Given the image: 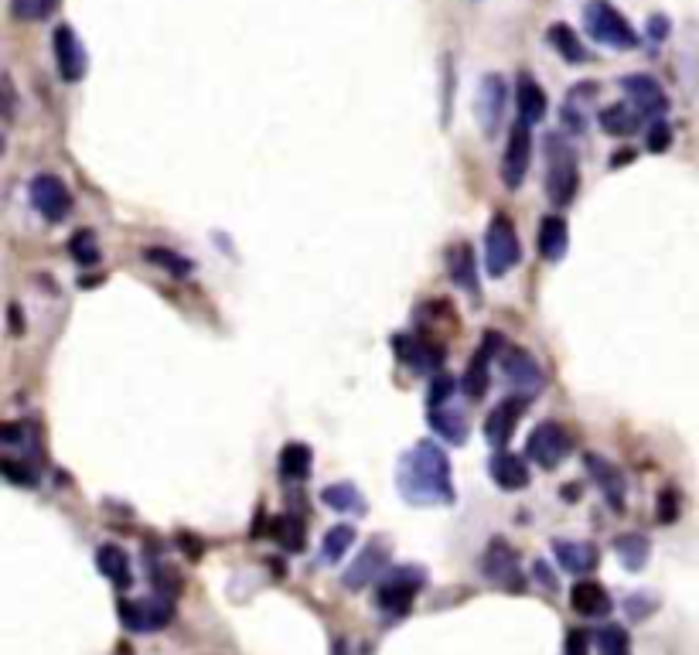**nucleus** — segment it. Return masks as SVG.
<instances>
[{"mask_svg":"<svg viewBox=\"0 0 699 655\" xmlns=\"http://www.w3.org/2000/svg\"><path fill=\"white\" fill-rule=\"evenodd\" d=\"M563 499H567V502H577V499H580V488H577V485H563Z\"/></svg>","mask_w":699,"mask_h":655,"instance_id":"nucleus-49","label":"nucleus"},{"mask_svg":"<svg viewBox=\"0 0 699 655\" xmlns=\"http://www.w3.org/2000/svg\"><path fill=\"white\" fill-rule=\"evenodd\" d=\"M147 260L161 263V267H168L174 277H188V260H181V256H174L171 250H147Z\"/></svg>","mask_w":699,"mask_h":655,"instance_id":"nucleus-40","label":"nucleus"},{"mask_svg":"<svg viewBox=\"0 0 699 655\" xmlns=\"http://www.w3.org/2000/svg\"><path fill=\"white\" fill-rule=\"evenodd\" d=\"M427 424L437 430V437L451 444H464L468 441V413L457 410L454 403H440L427 410Z\"/></svg>","mask_w":699,"mask_h":655,"instance_id":"nucleus-19","label":"nucleus"},{"mask_svg":"<svg viewBox=\"0 0 699 655\" xmlns=\"http://www.w3.org/2000/svg\"><path fill=\"white\" fill-rule=\"evenodd\" d=\"M502 116H505V79L492 72V76L481 79L478 96H474V120H478L481 134L495 137L498 127H502Z\"/></svg>","mask_w":699,"mask_h":655,"instance_id":"nucleus-10","label":"nucleus"},{"mask_svg":"<svg viewBox=\"0 0 699 655\" xmlns=\"http://www.w3.org/2000/svg\"><path fill=\"white\" fill-rule=\"evenodd\" d=\"M549 45L556 48V52H560L563 58H567V62H573V65H584L587 62V48L580 45V38L573 35V28L570 24H553V28H549Z\"/></svg>","mask_w":699,"mask_h":655,"instance_id":"nucleus-31","label":"nucleus"},{"mask_svg":"<svg viewBox=\"0 0 699 655\" xmlns=\"http://www.w3.org/2000/svg\"><path fill=\"white\" fill-rule=\"evenodd\" d=\"M570 608L584 618H604L611 615L614 604L604 584H597V580H577L570 591Z\"/></svg>","mask_w":699,"mask_h":655,"instance_id":"nucleus-16","label":"nucleus"},{"mask_svg":"<svg viewBox=\"0 0 699 655\" xmlns=\"http://www.w3.org/2000/svg\"><path fill=\"white\" fill-rule=\"evenodd\" d=\"M515 106H519V120L526 127H536L546 116V93L529 72H519V79H515Z\"/></svg>","mask_w":699,"mask_h":655,"instance_id":"nucleus-18","label":"nucleus"},{"mask_svg":"<svg viewBox=\"0 0 699 655\" xmlns=\"http://www.w3.org/2000/svg\"><path fill=\"white\" fill-rule=\"evenodd\" d=\"M488 475L492 482L502 488V492H519V488L529 485V464L519 458V454L498 451L492 461H488Z\"/></svg>","mask_w":699,"mask_h":655,"instance_id":"nucleus-17","label":"nucleus"},{"mask_svg":"<svg viewBox=\"0 0 699 655\" xmlns=\"http://www.w3.org/2000/svg\"><path fill=\"white\" fill-rule=\"evenodd\" d=\"M584 28L587 35L594 41H601V45L607 48H635L638 45V35L635 28L628 24V18L618 11L614 4H607V0H590V4L584 7Z\"/></svg>","mask_w":699,"mask_h":655,"instance_id":"nucleus-3","label":"nucleus"},{"mask_svg":"<svg viewBox=\"0 0 699 655\" xmlns=\"http://www.w3.org/2000/svg\"><path fill=\"white\" fill-rule=\"evenodd\" d=\"M522 410H526V400L512 396V400H502L492 413H488V417H485V441H488V447H498V451H505V444H509L512 434H515V424L522 420Z\"/></svg>","mask_w":699,"mask_h":655,"instance_id":"nucleus-14","label":"nucleus"},{"mask_svg":"<svg viewBox=\"0 0 699 655\" xmlns=\"http://www.w3.org/2000/svg\"><path fill=\"white\" fill-rule=\"evenodd\" d=\"M69 253L72 260L79 263V267H96L99 256H103V250H99V239L93 229H79L76 236L69 239Z\"/></svg>","mask_w":699,"mask_h":655,"instance_id":"nucleus-34","label":"nucleus"},{"mask_svg":"<svg viewBox=\"0 0 699 655\" xmlns=\"http://www.w3.org/2000/svg\"><path fill=\"white\" fill-rule=\"evenodd\" d=\"M532 570H536V580H539V584H546L549 591H556V577H553V570H549L543 560H536V567H532Z\"/></svg>","mask_w":699,"mask_h":655,"instance_id":"nucleus-46","label":"nucleus"},{"mask_svg":"<svg viewBox=\"0 0 699 655\" xmlns=\"http://www.w3.org/2000/svg\"><path fill=\"white\" fill-rule=\"evenodd\" d=\"M536 246H539V256H543V260H563V253H567V246H570L567 219H563V215H543Z\"/></svg>","mask_w":699,"mask_h":655,"instance_id":"nucleus-20","label":"nucleus"},{"mask_svg":"<svg viewBox=\"0 0 699 655\" xmlns=\"http://www.w3.org/2000/svg\"><path fill=\"white\" fill-rule=\"evenodd\" d=\"M273 536H277V543L290 553L304 550V543H307L304 522L297 516H277V522H273Z\"/></svg>","mask_w":699,"mask_h":655,"instance_id":"nucleus-35","label":"nucleus"},{"mask_svg":"<svg viewBox=\"0 0 699 655\" xmlns=\"http://www.w3.org/2000/svg\"><path fill=\"white\" fill-rule=\"evenodd\" d=\"M587 468H590V475H594V482L601 485L607 505H611L614 512H621L624 509V478H621V471L614 468L611 461L597 458V454H587Z\"/></svg>","mask_w":699,"mask_h":655,"instance_id":"nucleus-22","label":"nucleus"},{"mask_svg":"<svg viewBox=\"0 0 699 655\" xmlns=\"http://www.w3.org/2000/svg\"><path fill=\"white\" fill-rule=\"evenodd\" d=\"M28 195H31V205L38 209L41 219H48V222L69 219L72 192L65 188L62 178H55V174H35V178H31V185H28Z\"/></svg>","mask_w":699,"mask_h":655,"instance_id":"nucleus-8","label":"nucleus"},{"mask_svg":"<svg viewBox=\"0 0 699 655\" xmlns=\"http://www.w3.org/2000/svg\"><path fill=\"white\" fill-rule=\"evenodd\" d=\"M399 345H403V362H410V366L416 372H430V369H437V362H440V348L437 345H430V342H423V338H399Z\"/></svg>","mask_w":699,"mask_h":655,"instance_id":"nucleus-30","label":"nucleus"},{"mask_svg":"<svg viewBox=\"0 0 699 655\" xmlns=\"http://www.w3.org/2000/svg\"><path fill=\"white\" fill-rule=\"evenodd\" d=\"M580 99H584V86H580L577 93H570L567 103H563V127L573 130V134H584V127H587V113H584V106H580Z\"/></svg>","mask_w":699,"mask_h":655,"instance_id":"nucleus-38","label":"nucleus"},{"mask_svg":"<svg viewBox=\"0 0 699 655\" xmlns=\"http://www.w3.org/2000/svg\"><path fill=\"white\" fill-rule=\"evenodd\" d=\"M567 655H587V632L584 628H573V632L567 635V649H563Z\"/></svg>","mask_w":699,"mask_h":655,"instance_id":"nucleus-43","label":"nucleus"},{"mask_svg":"<svg viewBox=\"0 0 699 655\" xmlns=\"http://www.w3.org/2000/svg\"><path fill=\"white\" fill-rule=\"evenodd\" d=\"M519 236H515V226L509 215H492V222H488L485 229V267L488 273L498 280L505 277L515 263H519Z\"/></svg>","mask_w":699,"mask_h":655,"instance_id":"nucleus-4","label":"nucleus"},{"mask_svg":"<svg viewBox=\"0 0 699 655\" xmlns=\"http://www.w3.org/2000/svg\"><path fill=\"white\" fill-rule=\"evenodd\" d=\"M481 570H485L488 580H495V584L502 587H522V577H519V563H515V550L505 540H492L485 550V557H481Z\"/></svg>","mask_w":699,"mask_h":655,"instance_id":"nucleus-15","label":"nucleus"},{"mask_svg":"<svg viewBox=\"0 0 699 655\" xmlns=\"http://www.w3.org/2000/svg\"><path fill=\"white\" fill-rule=\"evenodd\" d=\"M553 553L560 560V567L567 574H590L597 567V550L590 543H577V540H556Z\"/></svg>","mask_w":699,"mask_h":655,"instance_id":"nucleus-26","label":"nucleus"},{"mask_svg":"<svg viewBox=\"0 0 699 655\" xmlns=\"http://www.w3.org/2000/svg\"><path fill=\"white\" fill-rule=\"evenodd\" d=\"M396 485L410 505H451L454 482L447 451L434 441H420L399 458Z\"/></svg>","mask_w":699,"mask_h":655,"instance_id":"nucleus-1","label":"nucleus"},{"mask_svg":"<svg viewBox=\"0 0 699 655\" xmlns=\"http://www.w3.org/2000/svg\"><path fill=\"white\" fill-rule=\"evenodd\" d=\"M621 93L628 96V103L635 106L642 116H652V120H662L665 110H669V96H665V89L655 82L652 76H624L621 79Z\"/></svg>","mask_w":699,"mask_h":655,"instance_id":"nucleus-11","label":"nucleus"},{"mask_svg":"<svg viewBox=\"0 0 699 655\" xmlns=\"http://www.w3.org/2000/svg\"><path fill=\"white\" fill-rule=\"evenodd\" d=\"M355 546V529L352 526H331L321 540V560L324 563H338L348 550Z\"/></svg>","mask_w":699,"mask_h":655,"instance_id":"nucleus-33","label":"nucleus"},{"mask_svg":"<svg viewBox=\"0 0 699 655\" xmlns=\"http://www.w3.org/2000/svg\"><path fill=\"white\" fill-rule=\"evenodd\" d=\"M427 584V574L423 567H396L382 577L379 591H376V608L389 611V615H403L410 611L413 598L420 594V587Z\"/></svg>","mask_w":699,"mask_h":655,"instance_id":"nucleus-5","label":"nucleus"},{"mask_svg":"<svg viewBox=\"0 0 699 655\" xmlns=\"http://www.w3.org/2000/svg\"><path fill=\"white\" fill-rule=\"evenodd\" d=\"M451 393H454V379L451 376H440L430 383V393H427V406H440V403H451Z\"/></svg>","mask_w":699,"mask_h":655,"instance_id":"nucleus-42","label":"nucleus"},{"mask_svg":"<svg viewBox=\"0 0 699 655\" xmlns=\"http://www.w3.org/2000/svg\"><path fill=\"white\" fill-rule=\"evenodd\" d=\"M642 601H645V594H635V598L628 601V608H631V615H635V618H645L648 611L655 608V601H648V604H642Z\"/></svg>","mask_w":699,"mask_h":655,"instance_id":"nucleus-47","label":"nucleus"},{"mask_svg":"<svg viewBox=\"0 0 699 655\" xmlns=\"http://www.w3.org/2000/svg\"><path fill=\"white\" fill-rule=\"evenodd\" d=\"M529 161H532V127H526L522 120H515V127L509 130V144H505L502 154V181L505 188H522L529 174Z\"/></svg>","mask_w":699,"mask_h":655,"instance_id":"nucleus-9","label":"nucleus"},{"mask_svg":"<svg viewBox=\"0 0 699 655\" xmlns=\"http://www.w3.org/2000/svg\"><path fill=\"white\" fill-rule=\"evenodd\" d=\"M614 553L628 570H642L648 563V540L642 533H624L614 540Z\"/></svg>","mask_w":699,"mask_h":655,"instance_id":"nucleus-32","label":"nucleus"},{"mask_svg":"<svg viewBox=\"0 0 699 655\" xmlns=\"http://www.w3.org/2000/svg\"><path fill=\"white\" fill-rule=\"evenodd\" d=\"M665 35H669V21H665V18H648V38L662 41Z\"/></svg>","mask_w":699,"mask_h":655,"instance_id":"nucleus-45","label":"nucleus"},{"mask_svg":"<svg viewBox=\"0 0 699 655\" xmlns=\"http://www.w3.org/2000/svg\"><path fill=\"white\" fill-rule=\"evenodd\" d=\"M52 52H55V65L65 82H79L86 76V48H82V41L76 38L72 24H58L52 31Z\"/></svg>","mask_w":699,"mask_h":655,"instance_id":"nucleus-12","label":"nucleus"},{"mask_svg":"<svg viewBox=\"0 0 699 655\" xmlns=\"http://www.w3.org/2000/svg\"><path fill=\"white\" fill-rule=\"evenodd\" d=\"M280 475L287 478V482H307L311 478V468H314V451L301 441H290L280 447Z\"/></svg>","mask_w":699,"mask_h":655,"instance_id":"nucleus-27","label":"nucleus"},{"mask_svg":"<svg viewBox=\"0 0 699 655\" xmlns=\"http://www.w3.org/2000/svg\"><path fill=\"white\" fill-rule=\"evenodd\" d=\"M389 546L382 540H372L369 546H362V553L355 557L352 567L345 570V587L348 591H362V587H369L376 577H386L389 574Z\"/></svg>","mask_w":699,"mask_h":655,"instance_id":"nucleus-13","label":"nucleus"},{"mask_svg":"<svg viewBox=\"0 0 699 655\" xmlns=\"http://www.w3.org/2000/svg\"><path fill=\"white\" fill-rule=\"evenodd\" d=\"M495 338H498V335H488L485 345H481L478 352H474L471 366L464 369L461 389H464V396H468V400H481V396L488 393V383H492V372H488V348L495 345Z\"/></svg>","mask_w":699,"mask_h":655,"instance_id":"nucleus-23","label":"nucleus"},{"mask_svg":"<svg viewBox=\"0 0 699 655\" xmlns=\"http://www.w3.org/2000/svg\"><path fill=\"white\" fill-rule=\"evenodd\" d=\"M174 618V601L168 594H157V598H123L120 601V621L127 632H161L164 625Z\"/></svg>","mask_w":699,"mask_h":655,"instance_id":"nucleus-6","label":"nucleus"},{"mask_svg":"<svg viewBox=\"0 0 699 655\" xmlns=\"http://www.w3.org/2000/svg\"><path fill=\"white\" fill-rule=\"evenodd\" d=\"M451 280L461 290L478 297V277H474V253L468 243H457L451 250Z\"/></svg>","mask_w":699,"mask_h":655,"instance_id":"nucleus-29","label":"nucleus"},{"mask_svg":"<svg viewBox=\"0 0 699 655\" xmlns=\"http://www.w3.org/2000/svg\"><path fill=\"white\" fill-rule=\"evenodd\" d=\"M546 195L556 209L570 205L577 198V188H580V168H577V154L573 147L567 144V137L560 134H549L546 137Z\"/></svg>","mask_w":699,"mask_h":655,"instance_id":"nucleus-2","label":"nucleus"},{"mask_svg":"<svg viewBox=\"0 0 699 655\" xmlns=\"http://www.w3.org/2000/svg\"><path fill=\"white\" fill-rule=\"evenodd\" d=\"M597 652L601 655H631V635L621 625H604L597 632Z\"/></svg>","mask_w":699,"mask_h":655,"instance_id":"nucleus-36","label":"nucleus"},{"mask_svg":"<svg viewBox=\"0 0 699 655\" xmlns=\"http://www.w3.org/2000/svg\"><path fill=\"white\" fill-rule=\"evenodd\" d=\"M502 376L509 379L512 386H522V389H536L543 383L539 362L532 359L529 352H522V348H509V352L502 355Z\"/></svg>","mask_w":699,"mask_h":655,"instance_id":"nucleus-21","label":"nucleus"},{"mask_svg":"<svg viewBox=\"0 0 699 655\" xmlns=\"http://www.w3.org/2000/svg\"><path fill=\"white\" fill-rule=\"evenodd\" d=\"M570 430L563 427V424H556V420H543L536 430L529 434V444H526V458L529 461H536L539 468H546V471H553V468H560V461L570 454Z\"/></svg>","mask_w":699,"mask_h":655,"instance_id":"nucleus-7","label":"nucleus"},{"mask_svg":"<svg viewBox=\"0 0 699 655\" xmlns=\"http://www.w3.org/2000/svg\"><path fill=\"white\" fill-rule=\"evenodd\" d=\"M645 116L635 110L631 103H614V106H604L601 113H597V123H601L604 134L611 137H631L638 127H642Z\"/></svg>","mask_w":699,"mask_h":655,"instance_id":"nucleus-25","label":"nucleus"},{"mask_svg":"<svg viewBox=\"0 0 699 655\" xmlns=\"http://www.w3.org/2000/svg\"><path fill=\"white\" fill-rule=\"evenodd\" d=\"M321 502L328 505V509H335V512H348V516H365V509H369V502L362 499L359 488L348 485V482L328 485L321 492Z\"/></svg>","mask_w":699,"mask_h":655,"instance_id":"nucleus-28","label":"nucleus"},{"mask_svg":"<svg viewBox=\"0 0 699 655\" xmlns=\"http://www.w3.org/2000/svg\"><path fill=\"white\" fill-rule=\"evenodd\" d=\"M58 7V0H11L14 18L21 21H45Z\"/></svg>","mask_w":699,"mask_h":655,"instance_id":"nucleus-37","label":"nucleus"},{"mask_svg":"<svg viewBox=\"0 0 699 655\" xmlns=\"http://www.w3.org/2000/svg\"><path fill=\"white\" fill-rule=\"evenodd\" d=\"M645 147L652 154H665L672 147V127L665 120H652V127H648V140Z\"/></svg>","mask_w":699,"mask_h":655,"instance_id":"nucleus-39","label":"nucleus"},{"mask_svg":"<svg viewBox=\"0 0 699 655\" xmlns=\"http://www.w3.org/2000/svg\"><path fill=\"white\" fill-rule=\"evenodd\" d=\"M631 157H635V151H631V147H628V151H618V154L611 157V168H621V164L631 161Z\"/></svg>","mask_w":699,"mask_h":655,"instance_id":"nucleus-48","label":"nucleus"},{"mask_svg":"<svg viewBox=\"0 0 699 655\" xmlns=\"http://www.w3.org/2000/svg\"><path fill=\"white\" fill-rule=\"evenodd\" d=\"M0 471H4V478L7 482H18V485H35L38 478H35V471L31 468H24L21 461H11V458H4L0 461Z\"/></svg>","mask_w":699,"mask_h":655,"instance_id":"nucleus-41","label":"nucleus"},{"mask_svg":"<svg viewBox=\"0 0 699 655\" xmlns=\"http://www.w3.org/2000/svg\"><path fill=\"white\" fill-rule=\"evenodd\" d=\"M96 567H99V574H103L110 584H116L120 591H127V587L133 584V567H130V557L120 550V546H113V543H106V546H99V553H96Z\"/></svg>","mask_w":699,"mask_h":655,"instance_id":"nucleus-24","label":"nucleus"},{"mask_svg":"<svg viewBox=\"0 0 699 655\" xmlns=\"http://www.w3.org/2000/svg\"><path fill=\"white\" fill-rule=\"evenodd\" d=\"M659 519H662V522H672V519H676V492H672V488H665V492H662Z\"/></svg>","mask_w":699,"mask_h":655,"instance_id":"nucleus-44","label":"nucleus"}]
</instances>
